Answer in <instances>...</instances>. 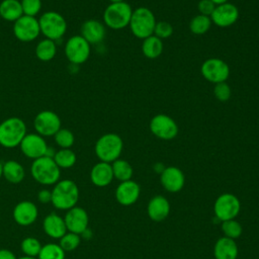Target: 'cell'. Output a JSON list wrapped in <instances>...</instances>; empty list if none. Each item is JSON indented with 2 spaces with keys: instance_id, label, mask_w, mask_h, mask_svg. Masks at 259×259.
<instances>
[{
  "instance_id": "6da1fadb",
  "label": "cell",
  "mask_w": 259,
  "mask_h": 259,
  "mask_svg": "<svg viewBox=\"0 0 259 259\" xmlns=\"http://www.w3.org/2000/svg\"><path fill=\"white\" fill-rule=\"evenodd\" d=\"M51 203L55 208L68 210L77 205L79 200L78 185L71 179L59 180L53 187Z\"/></svg>"
},
{
  "instance_id": "7a4b0ae2",
  "label": "cell",
  "mask_w": 259,
  "mask_h": 259,
  "mask_svg": "<svg viewBox=\"0 0 259 259\" xmlns=\"http://www.w3.org/2000/svg\"><path fill=\"white\" fill-rule=\"evenodd\" d=\"M27 134L24 120L17 116H10L0 123V145L6 149L19 146Z\"/></svg>"
},
{
  "instance_id": "3957f363",
  "label": "cell",
  "mask_w": 259,
  "mask_h": 259,
  "mask_svg": "<svg viewBox=\"0 0 259 259\" xmlns=\"http://www.w3.org/2000/svg\"><path fill=\"white\" fill-rule=\"evenodd\" d=\"M123 149V141L115 133H106L98 138L94 146L96 157L101 162L112 163L119 159Z\"/></svg>"
},
{
  "instance_id": "277c9868",
  "label": "cell",
  "mask_w": 259,
  "mask_h": 259,
  "mask_svg": "<svg viewBox=\"0 0 259 259\" xmlns=\"http://www.w3.org/2000/svg\"><path fill=\"white\" fill-rule=\"evenodd\" d=\"M32 178L41 185H55L61 177V169L53 158L42 156L32 161L30 166Z\"/></svg>"
},
{
  "instance_id": "5b68a950",
  "label": "cell",
  "mask_w": 259,
  "mask_h": 259,
  "mask_svg": "<svg viewBox=\"0 0 259 259\" xmlns=\"http://www.w3.org/2000/svg\"><path fill=\"white\" fill-rule=\"evenodd\" d=\"M156 22V17L151 9L147 7H138L133 10L128 26L136 37L144 39L153 35Z\"/></svg>"
},
{
  "instance_id": "8992f818",
  "label": "cell",
  "mask_w": 259,
  "mask_h": 259,
  "mask_svg": "<svg viewBox=\"0 0 259 259\" xmlns=\"http://www.w3.org/2000/svg\"><path fill=\"white\" fill-rule=\"evenodd\" d=\"M132 13L133 8L125 1L110 3L103 11V23L114 30L125 28L130 24Z\"/></svg>"
},
{
  "instance_id": "52a82bcc",
  "label": "cell",
  "mask_w": 259,
  "mask_h": 259,
  "mask_svg": "<svg viewBox=\"0 0 259 259\" xmlns=\"http://www.w3.org/2000/svg\"><path fill=\"white\" fill-rule=\"evenodd\" d=\"M37 19L40 33L46 38L56 41L61 39L67 32V21L57 11H46Z\"/></svg>"
},
{
  "instance_id": "ba28073f",
  "label": "cell",
  "mask_w": 259,
  "mask_h": 259,
  "mask_svg": "<svg viewBox=\"0 0 259 259\" xmlns=\"http://www.w3.org/2000/svg\"><path fill=\"white\" fill-rule=\"evenodd\" d=\"M240 199L233 193L225 192L220 194L213 203L214 217L221 223L236 219L240 213Z\"/></svg>"
},
{
  "instance_id": "9c48e42d",
  "label": "cell",
  "mask_w": 259,
  "mask_h": 259,
  "mask_svg": "<svg viewBox=\"0 0 259 259\" xmlns=\"http://www.w3.org/2000/svg\"><path fill=\"white\" fill-rule=\"evenodd\" d=\"M64 53L67 60L71 64L81 65L89 59L91 53V45L80 34H76L67 39Z\"/></svg>"
},
{
  "instance_id": "30bf717a",
  "label": "cell",
  "mask_w": 259,
  "mask_h": 259,
  "mask_svg": "<svg viewBox=\"0 0 259 259\" xmlns=\"http://www.w3.org/2000/svg\"><path fill=\"white\" fill-rule=\"evenodd\" d=\"M200 73L206 81L218 84L227 82L230 77V67L220 58H209L201 64Z\"/></svg>"
},
{
  "instance_id": "8fae6325",
  "label": "cell",
  "mask_w": 259,
  "mask_h": 259,
  "mask_svg": "<svg viewBox=\"0 0 259 259\" xmlns=\"http://www.w3.org/2000/svg\"><path fill=\"white\" fill-rule=\"evenodd\" d=\"M149 128L156 138L163 141L173 140L179 131L176 121L164 113L154 115L150 120Z\"/></svg>"
},
{
  "instance_id": "7c38bea8",
  "label": "cell",
  "mask_w": 259,
  "mask_h": 259,
  "mask_svg": "<svg viewBox=\"0 0 259 259\" xmlns=\"http://www.w3.org/2000/svg\"><path fill=\"white\" fill-rule=\"evenodd\" d=\"M12 31L14 36L22 42H30L40 34L38 19L33 16L22 15L13 22Z\"/></svg>"
},
{
  "instance_id": "4fadbf2b",
  "label": "cell",
  "mask_w": 259,
  "mask_h": 259,
  "mask_svg": "<svg viewBox=\"0 0 259 259\" xmlns=\"http://www.w3.org/2000/svg\"><path fill=\"white\" fill-rule=\"evenodd\" d=\"M33 127L35 133L44 138L54 137L62 127V121L55 111L45 109L35 115L33 119Z\"/></svg>"
},
{
  "instance_id": "5bb4252c",
  "label": "cell",
  "mask_w": 259,
  "mask_h": 259,
  "mask_svg": "<svg viewBox=\"0 0 259 259\" xmlns=\"http://www.w3.org/2000/svg\"><path fill=\"white\" fill-rule=\"evenodd\" d=\"M18 147L26 158L35 160L46 156L49 146L45 138L40 135L36 133H27Z\"/></svg>"
},
{
  "instance_id": "9a60e30c",
  "label": "cell",
  "mask_w": 259,
  "mask_h": 259,
  "mask_svg": "<svg viewBox=\"0 0 259 259\" xmlns=\"http://www.w3.org/2000/svg\"><path fill=\"white\" fill-rule=\"evenodd\" d=\"M240 16L238 7L230 2H226L220 5H215L210 17L211 22L222 28L232 26L235 24Z\"/></svg>"
},
{
  "instance_id": "2e32d148",
  "label": "cell",
  "mask_w": 259,
  "mask_h": 259,
  "mask_svg": "<svg viewBox=\"0 0 259 259\" xmlns=\"http://www.w3.org/2000/svg\"><path fill=\"white\" fill-rule=\"evenodd\" d=\"M160 183L170 193L179 192L185 184L184 173L176 166H167L160 174Z\"/></svg>"
},
{
  "instance_id": "e0dca14e",
  "label": "cell",
  "mask_w": 259,
  "mask_h": 259,
  "mask_svg": "<svg viewBox=\"0 0 259 259\" xmlns=\"http://www.w3.org/2000/svg\"><path fill=\"white\" fill-rule=\"evenodd\" d=\"M64 221L68 232L81 235L89 225V215L87 211L80 206H74L66 211Z\"/></svg>"
},
{
  "instance_id": "ac0fdd59",
  "label": "cell",
  "mask_w": 259,
  "mask_h": 259,
  "mask_svg": "<svg viewBox=\"0 0 259 259\" xmlns=\"http://www.w3.org/2000/svg\"><path fill=\"white\" fill-rule=\"evenodd\" d=\"M141 194V186L133 179L120 182L115 189V199L122 206L135 204Z\"/></svg>"
},
{
  "instance_id": "d6986e66",
  "label": "cell",
  "mask_w": 259,
  "mask_h": 259,
  "mask_svg": "<svg viewBox=\"0 0 259 259\" xmlns=\"http://www.w3.org/2000/svg\"><path fill=\"white\" fill-rule=\"evenodd\" d=\"M12 217L14 222L19 226H30L36 221L38 217L37 206L32 201L22 200L14 206Z\"/></svg>"
},
{
  "instance_id": "ffe728a7",
  "label": "cell",
  "mask_w": 259,
  "mask_h": 259,
  "mask_svg": "<svg viewBox=\"0 0 259 259\" xmlns=\"http://www.w3.org/2000/svg\"><path fill=\"white\" fill-rule=\"evenodd\" d=\"M171 210V205L169 200L163 195L153 196L147 204V214L153 222H163L165 221Z\"/></svg>"
},
{
  "instance_id": "44dd1931",
  "label": "cell",
  "mask_w": 259,
  "mask_h": 259,
  "mask_svg": "<svg viewBox=\"0 0 259 259\" xmlns=\"http://www.w3.org/2000/svg\"><path fill=\"white\" fill-rule=\"evenodd\" d=\"M106 34L104 23L97 19H88L84 21L80 28V35L90 45L101 42Z\"/></svg>"
},
{
  "instance_id": "7402d4cb",
  "label": "cell",
  "mask_w": 259,
  "mask_h": 259,
  "mask_svg": "<svg viewBox=\"0 0 259 259\" xmlns=\"http://www.w3.org/2000/svg\"><path fill=\"white\" fill-rule=\"evenodd\" d=\"M42 229L46 235L52 239H60L68 232L64 218L56 212H51L45 217Z\"/></svg>"
},
{
  "instance_id": "603a6c76",
  "label": "cell",
  "mask_w": 259,
  "mask_h": 259,
  "mask_svg": "<svg viewBox=\"0 0 259 259\" xmlns=\"http://www.w3.org/2000/svg\"><path fill=\"white\" fill-rule=\"evenodd\" d=\"M113 173L110 163L99 161L90 171V180L97 187H105L113 180Z\"/></svg>"
},
{
  "instance_id": "cb8c5ba5",
  "label": "cell",
  "mask_w": 259,
  "mask_h": 259,
  "mask_svg": "<svg viewBox=\"0 0 259 259\" xmlns=\"http://www.w3.org/2000/svg\"><path fill=\"white\" fill-rule=\"evenodd\" d=\"M239 255V247L235 240L228 237H221L213 246L214 259H237Z\"/></svg>"
},
{
  "instance_id": "d4e9b609",
  "label": "cell",
  "mask_w": 259,
  "mask_h": 259,
  "mask_svg": "<svg viewBox=\"0 0 259 259\" xmlns=\"http://www.w3.org/2000/svg\"><path fill=\"white\" fill-rule=\"evenodd\" d=\"M2 176L8 182L17 184L25 178V170L19 162L15 160H8L3 163Z\"/></svg>"
},
{
  "instance_id": "484cf974",
  "label": "cell",
  "mask_w": 259,
  "mask_h": 259,
  "mask_svg": "<svg viewBox=\"0 0 259 259\" xmlns=\"http://www.w3.org/2000/svg\"><path fill=\"white\" fill-rule=\"evenodd\" d=\"M23 15L19 0H2L0 2V17L6 21L14 22Z\"/></svg>"
},
{
  "instance_id": "4316f807",
  "label": "cell",
  "mask_w": 259,
  "mask_h": 259,
  "mask_svg": "<svg viewBox=\"0 0 259 259\" xmlns=\"http://www.w3.org/2000/svg\"><path fill=\"white\" fill-rule=\"evenodd\" d=\"M164 46L162 39L153 35H150L143 39L142 53L148 59H156L161 56Z\"/></svg>"
},
{
  "instance_id": "83f0119b",
  "label": "cell",
  "mask_w": 259,
  "mask_h": 259,
  "mask_svg": "<svg viewBox=\"0 0 259 259\" xmlns=\"http://www.w3.org/2000/svg\"><path fill=\"white\" fill-rule=\"evenodd\" d=\"M36 58L41 62H50L52 61L56 54H57V45L56 41L49 39V38H42L39 40L34 50Z\"/></svg>"
},
{
  "instance_id": "f1b7e54d",
  "label": "cell",
  "mask_w": 259,
  "mask_h": 259,
  "mask_svg": "<svg viewBox=\"0 0 259 259\" xmlns=\"http://www.w3.org/2000/svg\"><path fill=\"white\" fill-rule=\"evenodd\" d=\"M113 178L118 180L119 182L131 180L134 175V169L133 166L123 159H117L114 162L111 163Z\"/></svg>"
},
{
  "instance_id": "f546056e",
  "label": "cell",
  "mask_w": 259,
  "mask_h": 259,
  "mask_svg": "<svg viewBox=\"0 0 259 259\" xmlns=\"http://www.w3.org/2000/svg\"><path fill=\"white\" fill-rule=\"evenodd\" d=\"M53 159L60 169H69L76 164L77 156L71 149H59Z\"/></svg>"
},
{
  "instance_id": "4dcf8cb0",
  "label": "cell",
  "mask_w": 259,
  "mask_h": 259,
  "mask_svg": "<svg viewBox=\"0 0 259 259\" xmlns=\"http://www.w3.org/2000/svg\"><path fill=\"white\" fill-rule=\"evenodd\" d=\"M212 22L210 20L209 16L206 15H202V14H197L195 16H193L189 22V29L193 34L196 35H201L206 33L210 26H211Z\"/></svg>"
},
{
  "instance_id": "1f68e13d",
  "label": "cell",
  "mask_w": 259,
  "mask_h": 259,
  "mask_svg": "<svg viewBox=\"0 0 259 259\" xmlns=\"http://www.w3.org/2000/svg\"><path fill=\"white\" fill-rule=\"evenodd\" d=\"M66 252L59 244L49 243L42 245L37 259H65Z\"/></svg>"
},
{
  "instance_id": "d6a6232c",
  "label": "cell",
  "mask_w": 259,
  "mask_h": 259,
  "mask_svg": "<svg viewBox=\"0 0 259 259\" xmlns=\"http://www.w3.org/2000/svg\"><path fill=\"white\" fill-rule=\"evenodd\" d=\"M42 245L38 239L34 237H26L20 243L21 252L24 256L29 257H37Z\"/></svg>"
},
{
  "instance_id": "836d02e7",
  "label": "cell",
  "mask_w": 259,
  "mask_h": 259,
  "mask_svg": "<svg viewBox=\"0 0 259 259\" xmlns=\"http://www.w3.org/2000/svg\"><path fill=\"white\" fill-rule=\"evenodd\" d=\"M221 230H222L225 237H228V238L233 239V240H236V239L240 238L242 233H243L242 225L236 219L222 222Z\"/></svg>"
},
{
  "instance_id": "e575fe53",
  "label": "cell",
  "mask_w": 259,
  "mask_h": 259,
  "mask_svg": "<svg viewBox=\"0 0 259 259\" xmlns=\"http://www.w3.org/2000/svg\"><path fill=\"white\" fill-rule=\"evenodd\" d=\"M54 140L60 149H71L75 142V136L69 128L61 127L54 136Z\"/></svg>"
},
{
  "instance_id": "d590c367",
  "label": "cell",
  "mask_w": 259,
  "mask_h": 259,
  "mask_svg": "<svg viewBox=\"0 0 259 259\" xmlns=\"http://www.w3.org/2000/svg\"><path fill=\"white\" fill-rule=\"evenodd\" d=\"M59 240V245L65 252H72L79 247L81 243V236L72 232H67Z\"/></svg>"
},
{
  "instance_id": "8d00e7d4",
  "label": "cell",
  "mask_w": 259,
  "mask_h": 259,
  "mask_svg": "<svg viewBox=\"0 0 259 259\" xmlns=\"http://www.w3.org/2000/svg\"><path fill=\"white\" fill-rule=\"evenodd\" d=\"M23 15L35 17L41 10V0H20Z\"/></svg>"
},
{
  "instance_id": "74e56055",
  "label": "cell",
  "mask_w": 259,
  "mask_h": 259,
  "mask_svg": "<svg viewBox=\"0 0 259 259\" xmlns=\"http://www.w3.org/2000/svg\"><path fill=\"white\" fill-rule=\"evenodd\" d=\"M213 95L219 101L226 102L231 98L232 89L227 82H221V83L214 84Z\"/></svg>"
},
{
  "instance_id": "f35d334b",
  "label": "cell",
  "mask_w": 259,
  "mask_h": 259,
  "mask_svg": "<svg viewBox=\"0 0 259 259\" xmlns=\"http://www.w3.org/2000/svg\"><path fill=\"white\" fill-rule=\"evenodd\" d=\"M173 26L164 20L161 21H157L155 28H154V35L159 37L160 39H164V38H168L173 34Z\"/></svg>"
},
{
  "instance_id": "ab89813d",
  "label": "cell",
  "mask_w": 259,
  "mask_h": 259,
  "mask_svg": "<svg viewBox=\"0 0 259 259\" xmlns=\"http://www.w3.org/2000/svg\"><path fill=\"white\" fill-rule=\"evenodd\" d=\"M215 8V4L211 0H199L197 4V9L199 11V14L210 16L212 11Z\"/></svg>"
},
{
  "instance_id": "60d3db41",
  "label": "cell",
  "mask_w": 259,
  "mask_h": 259,
  "mask_svg": "<svg viewBox=\"0 0 259 259\" xmlns=\"http://www.w3.org/2000/svg\"><path fill=\"white\" fill-rule=\"evenodd\" d=\"M37 200L42 204H47L52 201V191L49 189H41L37 192Z\"/></svg>"
},
{
  "instance_id": "b9f144b4",
  "label": "cell",
  "mask_w": 259,
  "mask_h": 259,
  "mask_svg": "<svg viewBox=\"0 0 259 259\" xmlns=\"http://www.w3.org/2000/svg\"><path fill=\"white\" fill-rule=\"evenodd\" d=\"M0 259H17V258L11 250L0 249Z\"/></svg>"
},
{
  "instance_id": "7bdbcfd3",
  "label": "cell",
  "mask_w": 259,
  "mask_h": 259,
  "mask_svg": "<svg viewBox=\"0 0 259 259\" xmlns=\"http://www.w3.org/2000/svg\"><path fill=\"white\" fill-rule=\"evenodd\" d=\"M165 165L163 164V163H161V162H158V163H156V164H154V166H153V169H154V171L156 172V173H159V174H161L162 172H163V170L165 169Z\"/></svg>"
},
{
  "instance_id": "ee69618b",
  "label": "cell",
  "mask_w": 259,
  "mask_h": 259,
  "mask_svg": "<svg viewBox=\"0 0 259 259\" xmlns=\"http://www.w3.org/2000/svg\"><path fill=\"white\" fill-rule=\"evenodd\" d=\"M80 236L83 237V238H85V239H89V238L92 237V233H91V231H90L89 229H86Z\"/></svg>"
},
{
  "instance_id": "f6af8a7d",
  "label": "cell",
  "mask_w": 259,
  "mask_h": 259,
  "mask_svg": "<svg viewBox=\"0 0 259 259\" xmlns=\"http://www.w3.org/2000/svg\"><path fill=\"white\" fill-rule=\"evenodd\" d=\"M215 5H220V4H223V3H226V2H229V0H211Z\"/></svg>"
},
{
  "instance_id": "bcb514c9",
  "label": "cell",
  "mask_w": 259,
  "mask_h": 259,
  "mask_svg": "<svg viewBox=\"0 0 259 259\" xmlns=\"http://www.w3.org/2000/svg\"><path fill=\"white\" fill-rule=\"evenodd\" d=\"M17 259H37V257H29V256H22Z\"/></svg>"
},
{
  "instance_id": "7dc6e473",
  "label": "cell",
  "mask_w": 259,
  "mask_h": 259,
  "mask_svg": "<svg viewBox=\"0 0 259 259\" xmlns=\"http://www.w3.org/2000/svg\"><path fill=\"white\" fill-rule=\"evenodd\" d=\"M110 3H117V2H122L124 0H109Z\"/></svg>"
},
{
  "instance_id": "c3c4849f",
  "label": "cell",
  "mask_w": 259,
  "mask_h": 259,
  "mask_svg": "<svg viewBox=\"0 0 259 259\" xmlns=\"http://www.w3.org/2000/svg\"><path fill=\"white\" fill-rule=\"evenodd\" d=\"M2 168H3V164L0 162V178L2 177Z\"/></svg>"
},
{
  "instance_id": "681fc988",
  "label": "cell",
  "mask_w": 259,
  "mask_h": 259,
  "mask_svg": "<svg viewBox=\"0 0 259 259\" xmlns=\"http://www.w3.org/2000/svg\"><path fill=\"white\" fill-rule=\"evenodd\" d=\"M258 38H259V30H258Z\"/></svg>"
}]
</instances>
